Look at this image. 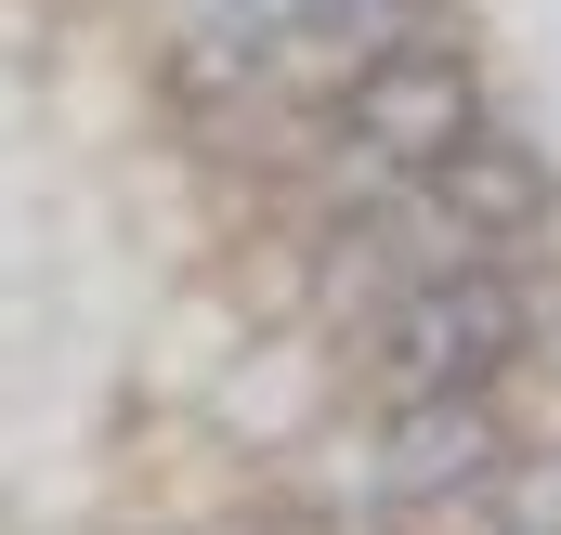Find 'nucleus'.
I'll return each mask as SVG.
<instances>
[{
    "mask_svg": "<svg viewBox=\"0 0 561 535\" xmlns=\"http://www.w3.org/2000/svg\"><path fill=\"white\" fill-rule=\"evenodd\" d=\"M523 535H561V457L536 470V483H523Z\"/></svg>",
    "mask_w": 561,
    "mask_h": 535,
    "instance_id": "5",
    "label": "nucleus"
},
{
    "mask_svg": "<svg viewBox=\"0 0 561 535\" xmlns=\"http://www.w3.org/2000/svg\"><path fill=\"white\" fill-rule=\"evenodd\" d=\"M536 340V287L496 262H431L392 287V327H379V379L392 392H496Z\"/></svg>",
    "mask_w": 561,
    "mask_h": 535,
    "instance_id": "1",
    "label": "nucleus"
},
{
    "mask_svg": "<svg viewBox=\"0 0 561 535\" xmlns=\"http://www.w3.org/2000/svg\"><path fill=\"white\" fill-rule=\"evenodd\" d=\"M431 209H444L457 236L510 249V236H536V223L561 209V183H549V157L510 132V118H470V132H457V157L431 170Z\"/></svg>",
    "mask_w": 561,
    "mask_h": 535,
    "instance_id": "4",
    "label": "nucleus"
},
{
    "mask_svg": "<svg viewBox=\"0 0 561 535\" xmlns=\"http://www.w3.org/2000/svg\"><path fill=\"white\" fill-rule=\"evenodd\" d=\"M510 470V431H496V405L483 392H392V431H379V497H483Z\"/></svg>",
    "mask_w": 561,
    "mask_h": 535,
    "instance_id": "3",
    "label": "nucleus"
},
{
    "mask_svg": "<svg viewBox=\"0 0 561 535\" xmlns=\"http://www.w3.org/2000/svg\"><path fill=\"white\" fill-rule=\"evenodd\" d=\"M483 118V79H470V53L457 39H379L366 66H353V92H340V132H353V157L366 170H392V183H431L444 157H457V132Z\"/></svg>",
    "mask_w": 561,
    "mask_h": 535,
    "instance_id": "2",
    "label": "nucleus"
}]
</instances>
